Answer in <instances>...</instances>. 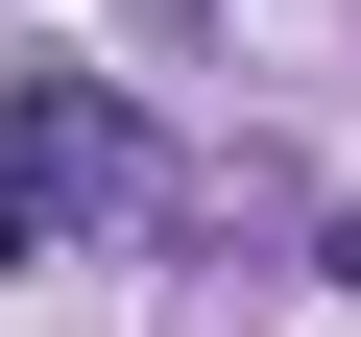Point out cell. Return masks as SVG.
I'll use <instances>...</instances> for the list:
<instances>
[{"label": "cell", "instance_id": "6da1fadb", "mask_svg": "<svg viewBox=\"0 0 361 337\" xmlns=\"http://www.w3.org/2000/svg\"><path fill=\"white\" fill-rule=\"evenodd\" d=\"M145 121L121 97H73V73H25V97H0V241H97V217H145Z\"/></svg>", "mask_w": 361, "mask_h": 337}]
</instances>
